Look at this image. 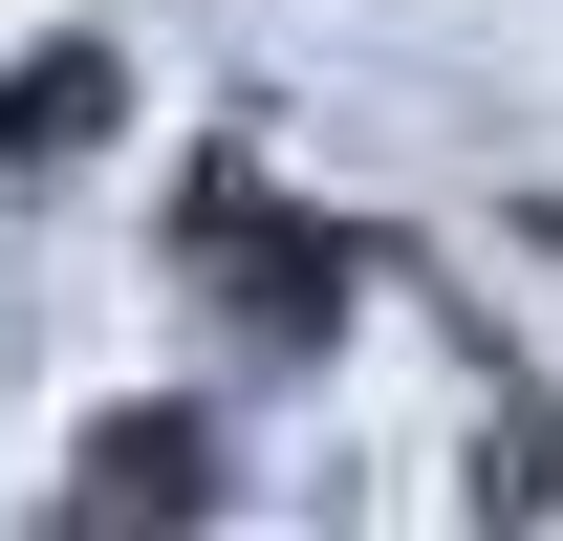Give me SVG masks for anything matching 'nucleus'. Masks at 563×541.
Wrapping results in <instances>:
<instances>
[{"instance_id": "nucleus-1", "label": "nucleus", "mask_w": 563, "mask_h": 541, "mask_svg": "<svg viewBox=\"0 0 563 541\" xmlns=\"http://www.w3.org/2000/svg\"><path fill=\"white\" fill-rule=\"evenodd\" d=\"M66 520H217V433L196 411H109L87 476H66Z\"/></svg>"}]
</instances>
